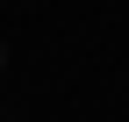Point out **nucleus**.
I'll list each match as a JSON object with an SVG mask.
<instances>
[{
	"label": "nucleus",
	"instance_id": "f257e3e1",
	"mask_svg": "<svg viewBox=\"0 0 129 122\" xmlns=\"http://www.w3.org/2000/svg\"><path fill=\"white\" fill-rule=\"evenodd\" d=\"M0 65H7V57H0Z\"/></svg>",
	"mask_w": 129,
	"mask_h": 122
}]
</instances>
